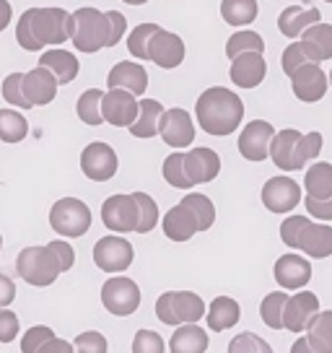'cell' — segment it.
I'll list each match as a JSON object with an SVG mask.
<instances>
[{
  "mask_svg": "<svg viewBox=\"0 0 332 353\" xmlns=\"http://www.w3.org/2000/svg\"><path fill=\"white\" fill-rule=\"evenodd\" d=\"M166 345L161 341V335L154 330H138L133 341V353H161Z\"/></svg>",
  "mask_w": 332,
  "mask_h": 353,
  "instance_id": "c3c4849f",
  "label": "cell"
},
{
  "mask_svg": "<svg viewBox=\"0 0 332 353\" xmlns=\"http://www.w3.org/2000/svg\"><path fill=\"white\" fill-rule=\"evenodd\" d=\"M265 50V42H262V37L257 32H236L226 42V55L229 60L236 57L239 52H262Z\"/></svg>",
  "mask_w": 332,
  "mask_h": 353,
  "instance_id": "60d3db41",
  "label": "cell"
},
{
  "mask_svg": "<svg viewBox=\"0 0 332 353\" xmlns=\"http://www.w3.org/2000/svg\"><path fill=\"white\" fill-rule=\"evenodd\" d=\"M185 42L179 39L177 34L166 32V29H156L151 34V39H148V60L156 63L158 68H166V70H172V68L182 65V60H185Z\"/></svg>",
  "mask_w": 332,
  "mask_h": 353,
  "instance_id": "4fadbf2b",
  "label": "cell"
},
{
  "mask_svg": "<svg viewBox=\"0 0 332 353\" xmlns=\"http://www.w3.org/2000/svg\"><path fill=\"white\" fill-rule=\"evenodd\" d=\"M195 114H198L200 128L223 138V135H231L244 120V104L242 99L223 86H211L208 91L200 94L198 104H195Z\"/></svg>",
  "mask_w": 332,
  "mask_h": 353,
  "instance_id": "7a4b0ae2",
  "label": "cell"
},
{
  "mask_svg": "<svg viewBox=\"0 0 332 353\" xmlns=\"http://www.w3.org/2000/svg\"><path fill=\"white\" fill-rule=\"evenodd\" d=\"M52 335H55L52 327H47V325H34V327H29L26 335H23L21 351L23 353H39V348H42Z\"/></svg>",
  "mask_w": 332,
  "mask_h": 353,
  "instance_id": "bcb514c9",
  "label": "cell"
},
{
  "mask_svg": "<svg viewBox=\"0 0 332 353\" xmlns=\"http://www.w3.org/2000/svg\"><path fill=\"white\" fill-rule=\"evenodd\" d=\"M276 281L280 288H288V291H299L311 281V265L307 257L301 254H283L278 257L276 263Z\"/></svg>",
  "mask_w": 332,
  "mask_h": 353,
  "instance_id": "ffe728a7",
  "label": "cell"
},
{
  "mask_svg": "<svg viewBox=\"0 0 332 353\" xmlns=\"http://www.w3.org/2000/svg\"><path fill=\"white\" fill-rule=\"evenodd\" d=\"M39 353H73V343L60 341L57 335H52V338L39 348Z\"/></svg>",
  "mask_w": 332,
  "mask_h": 353,
  "instance_id": "6f0895ef",
  "label": "cell"
},
{
  "mask_svg": "<svg viewBox=\"0 0 332 353\" xmlns=\"http://www.w3.org/2000/svg\"><path fill=\"white\" fill-rule=\"evenodd\" d=\"M107 86L110 88H125L135 97L145 94L148 88V73L141 63H117L107 76Z\"/></svg>",
  "mask_w": 332,
  "mask_h": 353,
  "instance_id": "d4e9b609",
  "label": "cell"
},
{
  "mask_svg": "<svg viewBox=\"0 0 332 353\" xmlns=\"http://www.w3.org/2000/svg\"><path fill=\"white\" fill-rule=\"evenodd\" d=\"M39 65H45L47 70H52V76L57 78V83H73L81 70V63L73 52L68 50H47L45 55L39 57Z\"/></svg>",
  "mask_w": 332,
  "mask_h": 353,
  "instance_id": "f1b7e54d",
  "label": "cell"
},
{
  "mask_svg": "<svg viewBox=\"0 0 332 353\" xmlns=\"http://www.w3.org/2000/svg\"><path fill=\"white\" fill-rule=\"evenodd\" d=\"M138 117V99L125 88H110L101 97V120L114 128H130Z\"/></svg>",
  "mask_w": 332,
  "mask_h": 353,
  "instance_id": "8fae6325",
  "label": "cell"
},
{
  "mask_svg": "<svg viewBox=\"0 0 332 353\" xmlns=\"http://www.w3.org/2000/svg\"><path fill=\"white\" fill-rule=\"evenodd\" d=\"M164 179L177 190H187L192 188V182L187 179V172H185V154L182 151H174L172 156H166L164 161Z\"/></svg>",
  "mask_w": 332,
  "mask_h": 353,
  "instance_id": "ab89813d",
  "label": "cell"
},
{
  "mask_svg": "<svg viewBox=\"0 0 332 353\" xmlns=\"http://www.w3.org/2000/svg\"><path fill=\"white\" fill-rule=\"evenodd\" d=\"M73 348L81 353H104L107 351V338L96 330H89V332H81L73 343Z\"/></svg>",
  "mask_w": 332,
  "mask_h": 353,
  "instance_id": "681fc988",
  "label": "cell"
},
{
  "mask_svg": "<svg viewBox=\"0 0 332 353\" xmlns=\"http://www.w3.org/2000/svg\"><path fill=\"white\" fill-rule=\"evenodd\" d=\"M50 226L60 236L78 239L91 229V210L83 200L78 198H60L50 210Z\"/></svg>",
  "mask_w": 332,
  "mask_h": 353,
  "instance_id": "8992f818",
  "label": "cell"
},
{
  "mask_svg": "<svg viewBox=\"0 0 332 353\" xmlns=\"http://www.w3.org/2000/svg\"><path fill=\"white\" fill-rule=\"evenodd\" d=\"M29 135V122L21 112L0 110V141L3 143H21Z\"/></svg>",
  "mask_w": 332,
  "mask_h": 353,
  "instance_id": "e575fe53",
  "label": "cell"
},
{
  "mask_svg": "<svg viewBox=\"0 0 332 353\" xmlns=\"http://www.w3.org/2000/svg\"><path fill=\"white\" fill-rule=\"evenodd\" d=\"M296 250L309 254L314 260H324L332 254V226L327 223H307L304 232L299 234V244Z\"/></svg>",
  "mask_w": 332,
  "mask_h": 353,
  "instance_id": "cb8c5ba5",
  "label": "cell"
},
{
  "mask_svg": "<svg viewBox=\"0 0 332 353\" xmlns=\"http://www.w3.org/2000/svg\"><path fill=\"white\" fill-rule=\"evenodd\" d=\"M288 78H291L293 97L304 104H314L327 94V73L320 68V63H304Z\"/></svg>",
  "mask_w": 332,
  "mask_h": 353,
  "instance_id": "30bf717a",
  "label": "cell"
},
{
  "mask_svg": "<svg viewBox=\"0 0 332 353\" xmlns=\"http://www.w3.org/2000/svg\"><path fill=\"white\" fill-rule=\"evenodd\" d=\"M13 299H16V283L0 273V307H11Z\"/></svg>",
  "mask_w": 332,
  "mask_h": 353,
  "instance_id": "9f6ffc18",
  "label": "cell"
},
{
  "mask_svg": "<svg viewBox=\"0 0 332 353\" xmlns=\"http://www.w3.org/2000/svg\"><path fill=\"white\" fill-rule=\"evenodd\" d=\"M309 223L307 216H288L283 223H280V239L286 247L291 250H296V244H299V234L304 232V226Z\"/></svg>",
  "mask_w": 332,
  "mask_h": 353,
  "instance_id": "7dc6e473",
  "label": "cell"
},
{
  "mask_svg": "<svg viewBox=\"0 0 332 353\" xmlns=\"http://www.w3.org/2000/svg\"><path fill=\"white\" fill-rule=\"evenodd\" d=\"M205 314H208V327L213 332H221V330H229L234 327L239 317H242V309H239V301L231 296H216L211 301V307L205 309Z\"/></svg>",
  "mask_w": 332,
  "mask_h": 353,
  "instance_id": "f546056e",
  "label": "cell"
},
{
  "mask_svg": "<svg viewBox=\"0 0 332 353\" xmlns=\"http://www.w3.org/2000/svg\"><path fill=\"white\" fill-rule=\"evenodd\" d=\"M262 203L270 213H288L301 203V188L291 176H273L262 188Z\"/></svg>",
  "mask_w": 332,
  "mask_h": 353,
  "instance_id": "e0dca14e",
  "label": "cell"
},
{
  "mask_svg": "<svg viewBox=\"0 0 332 353\" xmlns=\"http://www.w3.org/2000/svg\"><path fill=\"white\" fill-rule=\"evenodd\" d=\"M117 154H114V148L107 143H89L83 148V154H81V172L89 176L91 182H107L112 176L117 174Z\"/></svg>",
  "mask_w": 332,
  "mask_h": 353,
  "instance_id": "9c48e42d",
  "label": "cell"
},
{
  "mask_svg": "<svg viewBox=\"0 0 332 353\" xmlns=\"http://www.w3.org/2000/svg\"><path fill=\"white\" fill-rule=\"evenodd\" d=\"M231 81L239 88H257L267 76V63L262 52H239L231 57Z\"/></svg>",
  "mask_w": 332,
  "mask_h": 353,
  "instance_id": "d6986e66",
  "label": "cell"
},
{
  "mask_svg": "<svg viewBox=\"0 0 332 353\" xmlns=\"http://www.w3.org/2000/svg\"><path fill=\"white\" fill-rule=\"evenodd\" d=\"M327 86H332V73L327 76Z\"/></svg>",
  "mask_w": 332,
  "mask_h": 353,
  "instance_id": "6125c7cd",
  "label": "cell"
},
{
  "mask_svg": "<svg viewBox=\"0 0 332 353\" xmlns=\"http://www.w3.org/2000/svg\"><path fill=\"white\" fill-rule=\"evenodd\" d=\"M47 247L55 252V257H57V263H60V270H63V273L73 268V263H76V252H73V247H70V244L63 242V239H57V242H50Z\"/></svg>",
  "mask_w": 332,
  "mask_h": 353,
  "instance_id": "db71d44e",
  "label": "cell"
},
{
  "mask_svg": "<svg viewBox=\"0 0 332 353\" xmlns=\"http://www.w3.org/2000/svg\"><path fill=\"white\" fill-rule=\"evenodd\" d=\"M322 21V13L317 8H301V6H288L278 16V29L288 39H296L307 26Z\"/></svg>",
  "mask_w": 332,
  "mask_h": 353,
  "instance_id": "83f0119b",
  "label": "cell"
},
{
  "mask_svg": "<svg viewBox=\"0 0 332 353\" xmlns=\"http://www.w3.org/2000/svg\"><path fill=\"white\" fill-rule=\"evenodd\" d=\"M13 19V8L8 0H0V32H6L8 29V23Z\"/></svg>",
  "mask_w": 332,
  "mask_h": 353,
  "instance_id": "680465c9",
  "label": "cell"
},
{
  "mask_svg": "<svg viewBox=\"0 0 332 353\" xmlns=\"http://www.w3.org/2000/svg\"><path fill=\"white\" fill-rule=\"evenodd\" d=\"M301 351H309V353H311L309 341H307V338H299V341L293 343V353H301Z\"/></svg>",
  "mask_w": 332,
  "mask_h": 353,
  "instance_id": "91938a15",
  "label": "cell"
},
{
  "mask_svg": "<svg viewBox=\"0 0 332 353\" xmlns=\"http://www.w3.org/2000/svg\"><path fill=\"white\" fill-rule=\"evenodd\" d=\"M307 210L314 219L332 221V195L330 198H311V195H307Z\"/></svg>",
  "mask_w": 332,
  "mask_h": 353,
  "instance_id": "11a10c76",
  "label": "cell"
},
{
  "mask_svg": "<svg viewBox=\"0 0 332 353\" xmlns=\"http://www.w3.org/2000/svg\"><path fill=\"white\" fill-rule=\"evenodd\" d=\"M304 188L311 198H330L332 195V164L320 161L314 164L304 176Z\"/></svg>",
  "mask_w": 332,
  "mask_h": 353,
  "instance_id": "836d02e7",
  "label": "cell"
},
{
  "mask_svg": "<svg viewBox=\"0 0 332 353\" xmlns=\"http://www.w3.org/2000/svg\"><path fill=\"white\" fill-rule=\"evenodd\" d=\"M172 353H203L208 351V332L198 322H182L177 325V332L169 341Z\"/></svg>",
  "mask_w": 332,
  "mask_h": 353,
  "instance_id": "484cf974",
  "label": "cell"
},
{
  "mask_svg": "<svg viewBox=\"0 0 332 353\" xmlns=\"http://www.w3.org/2000/svg\"><path fill=\"white\" fill-rule=\"evenodd\" d=\"M276 135V128L265 120H252L244 125L242 135H239V154L247 161H265L270 154V141Z\"/></svg>",
  "mask_w": 332,
  "mask_h": 353,
  "instance_id": "2e32d148",
  "label": "cell"
},
{
  "mask_svg": "<svg viewBox=\"0 0 332 353\" xmlns=\"http://www.w3.org/2000/svg\"><path fill=\"white\" fill-rule=\"evenodd\" d=\"M135 250L127 239H122L117 234L101 236L99 242L94 244V263L104 273H122L133 265Z\"/></svg>",
  "mask_w": 332,
  "mask_h": 353,
  "instance_id": "ba28073f",
  "label": "cell"
},
{
  "mask_svg": "<svg viewBox=\"0 0 332 353\" xmlns=\"http://www.w3.org/2000/svg\"><path fill=\"white\" fill-rule=\"evenodd\" d=\"M68 34L73 39V47L78 52H99L101 47H107V37H110V21L107 13L96 11V8H78L70 13L68 19Z\"/></svg>",
  "mask_w": 332,
  "mask_h": 353,
  "instance_id": "3957f363",
  "label": "cell"
},
{
  "mask_svg": "<svg viewBox=\"0 0 332 353\" xmlns=\"http://www.w3.org/2000/svg\"><path fill=\"white\" fill-rule=\"evenodd\" d=\"M307 341L311 353H332V312H317L307 325Z\"/></svg>",
  "mask_w": 332,
  "mask_h": 353,
  "instance_id": "1f68e13d",
  "label": "cell"
},
{
  "mask_svg": "<svg viewBox=\"0 0 332 353\" xmlns=\"http://www.w3.org/2000/svg\"><path fill=\"white\" fill-rule=\"evenodd\" d=\"M101 97H104V91H99V88H89V91H83V94L78 97L76 112L83 125L96 128V125L104 122L101 120Z\"/></svg>",
  "mask_w": 332,
  "mask_h": 353,
  "instance_id": "d590c367",
  "label": "cell"
},
{
  "mask_svg": "<svg viewBox=\"0 0 332 353\" xmlns=\"http://www.w3.org/2000/svg\"><path fill=\"white\" fill-rule=\"evenodd\" d=\"M101 221L114 234L135 232V226H138V205H135L133 195H112V198L104 200Z\"/></svg>",
  "mask_w": 332,
  "mask_h": 353,
  "instance_id": "7c38bea8",
  "label": "cell"
},
{
  "mask_svg": "<svg viewBox=\"0 0 332 353\" xmlns=\"http://www.w3.org/2000/svg\"><path fill=\"white\" fill-rule=\"evenodd\" d=\"M107 21H110V37H107V47H114L125 37L127 29V19L120 11H107Z\"/></svg>",
  "mask_w": 332,
  "mask_h": 353,
  "instance_id": "f5cc1de1",
  "label": "cell"
},
{
  "mask_svg": "<svg viewBox=\"0 0 332 353\" xmlns=\"http://www.w3.org/2000/svg\"><path fill=\"white\" fill-rule=\"evenodd\" d=\"M156 317L164 325L198 322L205 317V301L192 291H166L156 301Z\"/></svg>",
  "mask_w": 332,
  "mask_h": 353,
  "instance_id": "5b68a950",
  "label": "cell"
},
{
  "mask_svg": "<svg viewBox=\"0 0 332 353\" xmlns=\"http://www.w3.org/2000/svg\"><path fill=\"white\" fill-rule=\"evenodd\" d=\"M101 304L117 317H130L141 307V288L133 278L114 276L101 286Z\"/></svg>",
  "mask_w": 332,
  "mask_h": 353,
  "instance_id": "52a82bcc",
  "label": "cell"
},
{
  "mask_svg": "<svg viewBox=\"0 0 332 353\" xmlns=\"http://www.w3.org/2000/svg\"><path fill=\"white\" fill-rule=\"evenodd\" d=\"M301 37V50L307 52L311 63H324V60H332V23H311L307 26Z\"/></svg>",
  "mask_w": 332,
  "mask_h": 353,
  "instance_id": "7402d4cb",
  "label": "cell"
},
{
  "mask_svg": "<svg viewBox=\"0 0 332 353\" xmlns=\"http://www.w3.org/2000/svg\"><path fill=\"white\" fill-rule=\"evenodd\" d=\"M185 172H187V179L195 185H205L218 176L221 172V156L216 154L213 148H192L185 156Z\"/></svg>",
  "mask_w": 332,
  "mask_h": 353,
  "instance_id": "44dd1931",
  "label": "cell"
},
{
  "mask_svg": "<svg viewBox=\"0 0 332 353\" xmlns=\"http://www.w3.org/2000/svg\"><path fill=\"white\" fill-rule=\"evenodd\" d=\"M322 151V132H307L299 138V145H296V159H299V166L304 169L307 161L317 159Z\"/></svg>",
  "mask_w": 332,
  "mask_h": 353,
  "instance_id": "7bdbcfd3",
  "label": "cell"
},
{
  "mask_svg": "<svg viewBox=\"0 0 332 353\" xmlns=\"http://www.w3.org/2000/svg\"><path fill=\"white\" fill-rule=\"evenodd\" d=\"M288 294L286 291H273L262 299L260 304V314H262V322L273 330H283V304H286Z\"/></svg>",
  "mask_w": 332,
  "mask_h": 353,
  "instance_id": "74e56055",
  "label": "cell"
},
{
  "mask_svg": "<svg viewBox=\"0 0 332 353\" xmlns=\"http://www.w3.org/2000/svg\"><path fill=\"white\" fill-rule=\"evenodd\" d=\"M301 132L293 130V128H286V130H278L270 141V159L278 169L283 172H299V159H296V145H299Z\"/></svg>",
  "mask_w": 332,
  "mask_h": 353,
  "instance_id": "603a6c76",
  "label": "cell"
},
{
  "mask_svg": "<svg viewBox=\"0 0 332 353\" xmlns=\"http://www.w3.org/2000/svg\"><path fill=\"white\" fill-rule=\"evenodd\" d=\"M68 19L70 13L65 8H29L16 23V42L26 52H39L47 44L68 42Z\"/></svg>",
  "mask_w": 332,
  "mask_h": 353,
  "instance_id": "6da1fadb",
  "label": "cell"
},
{
  "mask_svg": "<svg viewBox=\"0 0 332 353\" xmlns=\"http://www.w3.org/2000/svg\"><path fill=\"white\" fill-rule=\"evenodd\" d=\"M320 312V299L311 291H299L286 299L283 304V330L304 332L309 320Z\"/></svg>",
  "mask_w": 332,
  "mask_h": 353,
  "instance_id": "ac0fdd59",
  "label": "cell"
},
{
  "mask_svg": "<svg viewBox=\"0 0 332 353\" xmlns=\"http://www.w3.org/2000/svg\"><path fill=\"white\" fill-rule=\"evenodd\" d=\"M164 104L156 99H143L138 101V117L130 125V132L135 138H154L158 135V120H161Z\"/></svg>",
  "mask_w": 332,
  "mask_h": 353,
  "instance_id": "4dcf8cb0",
  "label": "cell"
},
{
  "mask_svg": "<svg viewBox=\"0 0 332 353\" xmlns=\"http://www.w3.org/2000/svg\"><path fill=\"white\" fill-rule=\"evenodd\" d=\"M158 29V23H141V26H135L130 37H127V50H130V55L135 60H148V39H151V34Z\"/></svg>",
  "mask_w": 332,
  "mask_h": 353,
  "instance_id": "b9f144b4",
  "label": "cell"
},
{
  "mask_svg": "<svg viewBox=\"0 0 332 353\" xmlns=\"http://www.w3.org/2000/svg\"><path fill=\"white\" fill-rule=\"evenodd\" d=\"M195 232H198V221L189 213L187 205L177 203L172 210H166V216H164L166 239H172V242H187V239H192Z\"/></svg>",
  "mask_w": 332,
  "mask_h": 353,
  "instance_id": "4316f807",
  "label": "cell"
},
{
  "mask_svg": "<svg viewBox=\"0 0 332 353\" xmlns=\"http://www.w3.org/2000/svg\"><path fill=\"white\" fill-rule=\"evenodd\" d=\"M0 250H3V236H0Z\"/></svg>",
  "mask_w": 332,
  "mask_h": 353,
  "instance_id": "be15d7a7",
  "label": "cell"
},
{
  "mask_svg": "<svg viewBox=\"0 0 332 353\" xmlns=\"http://www.w3.org/2000/svg\"><path fill=\"white\" fill-rule=\"evenodd\" d=\"M182 205H187L189 213L198 221V232H208L216 221V208L211 198H205L203 192H187V198L182 200Z\"/></svg>",
  "mask_w": 332,
  "mask_h": 353,
  "instance_id": "8d00e7d4",
  "label": "cell"
},
{
  "mask_svg": "<svg viewBox=\"0 0 332 353\" xmlns=\"http://www.w3.org/2000/svg\"><path fill=\"white\" fill-rule=\"evenodd\" d=\"M133 200L135 205H138V226H135V232L148 234L156 226V221H158V205L145 192H133Z\"/></svg>",
  "mask_w": 332,
  "mask_h": 353,
  "instance_id": "f35d334b",
  "label": "cell"
},
{
  "mask_svg": "<svg viewBox=\"0 0 332 353\" xmlns=\"http://www.w3.org/2000/svg\"><path fill=\"white\" fill-rule=\"evenodd\" d=\"M16 273L29 286L45 288L52 286L63 270L50 247H26L16 257Z\"/></svg>",
  "mask_w": 332,
  "mask_h": 353,
  "instance_id": "277c9868",
  "label": "cell"
},
{
  "mask_svg": "<svg viewBox=\"0 0 332 353\" xmlns=\"http://www.w3.org/2000/svg\"><path fill=\"white\" fill-rule=\"evenodd\" d=\"M122 3H130V6H143V3H148V0H122Z\"/></svg>",
  "mask_w": 332,
  "mask_h": 353,
  "instance_id": "94428289",
  "label": "cell"
},
{
  "mask_svg": "<svg viewBox=\"0 0 332 353\" xmlns=\"http://www.w3.org/2000/svg\"><path fill=\"white\" fill-rule=\"evenodd\" d=\"M158 135L164 138L166 145H174V148H185L195 141V125L189 112L172 107V110L161 112V120H158Z\"/></svg>",
  "mask_w": 332,
  "mask_h": 353,
  "instance_id": "9a60e30c",
  "label": "cell"
},
{
  "mask_svg": "<svg viewBox=\"0 0 332 353\" xmlns=\"http://www.w3.org/2000/svg\"><path fill=\"white\" fill-rule=\"evenodd\" d=\"M327 3H332V0H327Z\"/></svg>",
  "mask_w": 332,
  "mask_h": 353,
  "instance_id": "e7e4bbea",
  "label": "cell"
},
{
  "mask_svg": "<svg viewBox=\"0 0 332 353\" xmlns=\"http://www.w3.org/2000/svg\"><path fill=\"white\" fill-rule=\"evenodd\" d=\"M57 78L52 76V70H47L45 65L32 68L29 73H23L21 78V91L23 99L29 101V107H45L52 104V99L57 97Z\"/></svg>",
  "mask_w": 332,
  "mask_h": 353,
  "instance_id": "5bb4252c",
  "label": "cell"
},
{
  "mask_svg": "<svg viewBox=\"0 0 332 353\" xmlns=\"http://www.w3.org/2000/svg\"><path fill=\"white\" fill-rule=\"evenodd\" d=\"M260 13L257 0H221V16L229 26H247Z\"/></svg>",
  "mask_w": 332,
  "mask_h": 353,
  "instance_id": "d6a6232c",
  "label": "cell"
},
{
  "mask_svg": "<svg viewBox=\"0 0 332 353\" xmlns=\"http://www.w3.org/2000/svg\"><path fill=\"white\" fill-rule=\"evenodd\" d=\"M231 353H270V343H265L262 338H257L252 332H242L239 338H234L229 343Z\"/></svg>",
  "mask_w": 332,
  "mask_h": 353,
  "instance_id": "ee69618b",
  "label": "cell"
},
{
  "mask_svg": "<svg viewBox=\"0 0 332 353\" xmlns=\"http://www.w3.org/2000/svg\"><path fill=\"white\" fill-rule=\"evenodd\" d=\"M304 63H311V60L307 57V52L301 50L299 42H291L286 47V52H283V73L291 76V73H293L299 65H304Z\"/></svg>",
  "mask_w": 332,
  "mask_h": 353,
  "instance_id": "816d5d0a",
  "label": "cell"
},
{
  "mask_svg": "<svg viewBox=\"0 0 332 353\" xmlns=\"http://www.w3.org/2000/svg\"><path fill=\"white\" fill-rule=\"evenodd\" d=\"M21 78L23 73H11V76L3 81V99L13 104V107H21V110H32L29 101L23 99V91H21Z\"/></svg>",
  "mask_w": 332,
  "mask_h": 353,
  "instance_id": "f6af8a7d",
  "label": "cell"
},
{
  "mask_svg": "<svg viewBox=\"0 0 332 353\" xmlns=\"http://www.w3.org/2000/svg\"><path fill=\"white\" fill-rule=\"evenodd\" d=\"M21 330L16 312H11L8 307H0V343H13L16 335Z\"/></svg>",
  "mask_w": 332,
  "mask_h": 353,
  "instance_id": "f907efd6",
  "label": "cell"
}]
</instances>
